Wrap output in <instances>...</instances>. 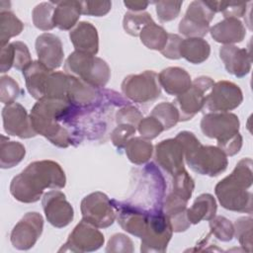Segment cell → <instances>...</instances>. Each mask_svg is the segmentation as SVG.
Segmentation results:
<instances>
[{
	"mask_svg": "<svg viewBox=\"0 0 253 253\" xmlns=\"http://www.w3.org/2000/svg\"><path fill=\"white\" fill-rule=\"evenodd\" d=\"M211 54L209 42L202 38L183 39L180 44V55L193 64L206 61Z\"/></svg>",
	"mask_w": 253,
	"mask_h": 253,
	"instance_id": "83f0119b",
	"label": "cell"
},
{
	"mask_svg": "<svg viewBox=\"0 0 253 253\" xmlns=\"http://www.w3.org/2000/svg\"><path fill=\"white\" fill-rule=\"evenodd\" d=\"M150 115L162 124L164 130L170 129L179 122V112L175 105L169 102H162L156 105Z\"/></svg>",
	"mask_w": 253,
	"mask_h": 253,
	"instance_id": "8d00e7d4",
	"label": "cell"
},
{
	"mask_svg": "<svg viewBox=\"0 0 253 253\" xmlns=\"http://www.w3.org/2000/svg\"><path fill=\"white\" fill-rule=\"evenodd\" d=\"M211 38L216 42L227 44L241 42L246 35V29L239 19L224 18L210 29Z\"/></svg>",
	"mask_w": 253,
	"mask_h": 253,
	"instance_id": "7402d4cb",
	"label": "cell"
},
{
	"mask_svg": "<svg viewBox=\"0 0 253 253\" xmlns=\"http://www.w3.org/2000/svg\"><path fill=\"white\" fill-rule=\"evenodd\" d=\"M75 109L67 102L42 98L38 100L31 111L32 126L38 134L44 136L53 145L66 148L72 143V137L62 122L68 119Z\"/></svg>",
	"mask_w": 253,
	"mask_h": 253,
	"instance_id": "7a4b0ae2",
	"label": "cell"
},
{
	"mask_svg": "<svg viewBox=\"0 0 253 253\" xmlns=\"http://www.w3.org/2000/svg\"><path fill=\"white\" fill-rule=\"evenodd\" d=\"M81 14L94 17H102L107 15L111 8V1H80Z\"/></svg>",
	"mask_w": 253,
	"mask_h": 253,
	"instance_id": "7dc6e473",
	"label": "cell"
},
{
	"mask_svg": "<svg viewBox=\"0 0 253 253\" xmlns=\"http://www.w3.org/2000/svg\"><path fill=\"white\" fill-rule=\"evenodd\" d=\"M176 138L184 147V158L196 173L215 177L224 172L228 165L227 156L217 146L203 145L191 131H180Z\"/></svg>",
	"mask_w": 253,
	"mask_h": 253,
	"instance_id": "277c9868",
	"label": "cell"
},
{
	"mask_svg": "<svg viewBox=\"0 0 253 253\" xmlns=\"http://www.w3.org/2000/svg\"><path fill=\"white\" fill-rule=\"evenodd\" d=\"M69 39L75 50L96 55L99 51L97 29L89 22H79L70 32Z\"/></svg>",
	"mask_w": 253,
	"mask_h": 253,
	"instance_id": "44dd1931",
	"label": "cell"
},
{
	"mask_svg": "<svg viewBox=\"0 0 253 253\" xmlns=\"http://www.w3.org/2000/svg\"><path fill=\"white\" fill-rule=\"evenodd\" d=\"M82 219L98 228L111 226L116 219V210L112 200L100 191L83 198L80 205Z\"/></svg>",
	"mask_w": 253,
	"mask_h": 253,
	"instance_id": "9c48e42d",
	"label": "cell"
},
{
	"mask_svg": "<svg viewBox=\"0 0 253 253\" xmlns=\"http://www.w3.org/2000/svg\"><path fill=\"white\" fill-rule=\"evenodd\" d=\"M195 189V182L186 169L172 176L171 194L188 202Z\"/></svg>",
	"mask_w": 253,
	"mask_h": 253,
	"instance_id": "e575fe53",
	"label": "cell"
},
{
	"mask_svg": "<svg viewBox=\"0 0 253 253\" xmlns=\"http://www.w3.org/2000/svg\"><path fill=\"white\" fill-rule=\"evenodd\" d=\"M137 130L141 137L147 140H152L164 130V127L156 118L149 115L141 119L137 126Z\"/></svg>",
	"mask_w": 253,
	"mask_h": 253,
	"instance_id": "7bdbcfd3",
	"label": "cell"
},
{
	"mask_svg": "<svg viewBox=\"0 0 253 253\" xmlns=\"http://www.w3.org/2000/svg\"><path fill=\"white\" fill-rule=\"evenodd\" d=\"M157 18L161 23H166L175 20L181 11L182 1H156L153 2Z\"/></svg>",
	"mask_w": 253,
	"mask_h": 253,
	"instance_id": "60d3db41",
	"label": "cell"
},
{
	"mask_svg": "<svg viewBox=\"0 0 253 253\" xmlns=\"http://www.w3.org/2000/svg\"><path fill=\"white\" fill-rule=\"evenodd\" d=\"M172 234L173 229L171 223L164 211L149 212L147 228L141 237L140 252H165Z\"/></svg>",
	"mask_w": 253,
	"mask_h": 253,
	"instance_id": "30bf717a",
	"label": "cell"
},
{
	"mask_svg": "<svg viewBox=\"0 0 253 253\" xmlns=\"http://www.w3.org/2000/svg\"><path fill=\"white\" fill-rule=\"evenodd\" d=\"M42 205L44 215L52 226L62 228L73 220V208L62 192L52 190L43 194Z\"/></svg>",
	"mask_w": 253,
	"mask_h": 253,
	"instance_id": "9a60e30c",
	"label": "cell"
},
{
	"mask_svg": "<svg viewBox=\"0 0 253 253\" xmlns=\"http://www.w3.org/2000/svg\"><path fill=\"white\" fill-rule=\"evenodd\" d=\"M152 23H154V21L147 12H126L124 16L123 27L126 34L132 37H139L141 30Z\"/></svg>",
	"mask_w": 253,
	"mask_h": 253,
	"instance_id": "d590c367",
	"label": "cell"
},
{
	"mask_svg": "<svg viewBox=\"0 0 253 253\" xmlns=\"http://www.w3.org/2000/svg\"><path fill=\"white\" fill-rule=\"evenodd\" d=\"M206 1H193L187 8L184 18L180 21L178 30L187 38H202L210 32V23L214 17Z\"/></svg>",
	"mask_w": 253,
	"mask_h": 253,
	"instance_id": "8fae6325",
	"label": "cell"
},
{
	"mask_svg": "<svg viewBox=\"0 0 253 253\" xmlns=\"http://www.w3.org/2000/svg\"><path fill=\"white\" fill-rule=\"evenodd\" d=\"M213 84L214 81L211 77L200 76L192 81V85L187 91L176 96L173 104L179 112V122L189 121L202 111Z\"/></svg>",
	"mask_w": 253,
	"mask_h": 253,
	"instance_id": "52a82bcc",
	"label": "cell"
},
{
	"mask_svg": "<svg viewBox=\"0 0 253 253\" xmlns=\"http://www.w3.org/2000/svg\"><path fill=\"white\" fill-rule=\"evenodd\" d=\"M64 71L96 89L105 87L111 77V69L104 59L77 50L66 58Z\"/></svg>",
	"mask_w": 253,
	"mask_h": 253,
	"instance_id": "8992f818",
	"label": "cell"
},
{
	"mask_svg": "<svg viewBox=\"0 0 253 253\" xmlns=\"http://www.w3.org/2000/svg\"><path fill=\"white\" fill-rule=\"evenodd\" d=\"M125 6L130 10V12H139L145 10L149 5L147 1H124Z\"/></svg>",
	"mask_w": 253,
	"mask_h": 253,
	"instance_id": "816d5d0a",
	"label": "cell"
},
{
	"mask_svg": "<svg viewBox=\"0 0 253 253\" xmlns=\"http://www.w3.org/2000/svg\"><path fill=\"white\" fill-rule=\"evenodd\" d=\"M51 71L39 60L33 61L23 70L27 90L34 99L41 100L44 97L45 83Z\"/></svg>",
	"mask_w": 253,
	"mask_h": 253,
	"instance_id": "cb8c5ba5",
	"label": "cell"
},
{
	"mask_svg": "<svg viewBox=\"0 0 253 253\" xmlns=\"http://www.w3.org/2000/svg\"><path fill=\"white\" fill-rule=\"evenodd\" d=\"M14 50H15V57H14V65L13 67L16 70L23 71L25 70L33 61L31 57L30 50L26 43L20 41L12 42Z\"/></svg>",
	"mask_w": 253,
	"mask_h": 253,
	"instance_id": "bcb514c9",
	"label": "cell"
},
{
	"mask_svg": "<svg viewBox=\"0 0 253 253\" xmlns=\"http://www.w3.org/2000/svg\"><path fill=\"white\" fill-rule=\"evenodd\" d=\"M217 205L212 195L205 193L198 196L190 209L187 216L191 224H198L202 220H210L216 214Z\"/></svg>",
	"mask_w": 253,
	"mask_h": 253,
	"instance_id": "4316f807",
	"label": "cell"
},
{
	"mask_svg": "<svg viewBox=\"0 0 253 253\" xmlns=\"http://www.w3.org/2000/svg\"><path fill=\"white\" fill-rule=\"evenodd\" d=\"M43 218L37 211L27 212L14 226L10 240L14 248L29 250L37 243L42 233Z\"/></svg>",
	"mask_w": 253,
	"mask_h": 253,
	"instance_id": "5bb4252c",
	"label": "cell"
},
{
	"mask_svg": "<svg viewBox=\"0 0 253 253\" xmlns=\"http://www.w3.org/2000/svg\"><path fill=\"white\" fill-rule=\"evenodd\" d=\"M128 160L136 165H142L149 161L153 154V145L150 140L143 137H131L125 146Z\"/></svg>",
	"mask_w": 253,
	"mask_h": 253,
	"instance_id": "f546056e",
	"label": "cell"
},
{
	"mask_svg": "<svg viewBox=\"0 0 253 253\" xmlns=\"http://www.w3.org/2000/svg\"><path fill=\"white\" fill-rule=\"evenodd\" d=\"M69 78L70 75L65 72L51 71L45 83L43 98L56 99L66 102Z\"/></svg>",
	"mask_w": 253,
	"mask_h": 253,
	"instance_id": "4dcf8cb0",
	"label": "cell"
},
{
	"mask_svg": "<svg viewBox=\"0 0 253 253\" xmlns=\"http://www.w3.org/2000/svg\"><path fill=\"white\" fill-rule=\"evenodd\" d=\"M154 159L158 166L171 176L185 169L184 147L176 137L158 142L154 149Z\"/></svg>",
	"mask_w": 253,
	"mask_h": 253,
	"instance_id": "ac0fdd59",
	"label": "cell"
},
{
	"mask_svg": "<svg viewBox=\"0 0 253 253\" xmlns=\"http://www.w3.org/2000/svg\"><path fill=\"white\" fill-rule=\"evenodd\" d=\"M21 93L19 84L8 75H3L0 78V100L3 104L14 103Z\"/></svg>",
	"mask_w": 253,
	"mask_h": 253,
	"instance_id": "b9f144b4",
	"label": "cell"
},
{
	"mask_svg": "<svg viewBox=\"0 0 253 253\" xmlns=\"http://www.w3.org/2000/svg\"><path fill=\"white\" fill-rule=\"evenodd\" d=\"M133 250L134 248L131 239L123 233L112 235L106 247V252L109 253H131Z\"/></svg>",
	"mask_w": 253,
	"mask_h": 253,
	"instance_id": "ee69618b",
	"label": "cell"
},
{
	"mask_svg": "<svg viewBox=\"0 0 253 253\" xmlns=\"http://www.w3.org/2000/svg\"><path fill=\"white\" fill-rule=\"evenodd\" d=\"M55 2H42L38 4L32 12V19L35 27L42 31H50L55 26L53 23V14Z\"/></svg>",
	"mask_w": 253,
	"mask_h": 253,
	"instance_id": "836d02e7",
	"label": "cell"
},
{
	"mask_svg": "<svg viewBox=\"0 0 253 253\" xmlns=\"http://www.w3.org/2000/svg\"><path fill=\"white\" fill-rule=\"evenodd\" d=\"M240 122L235 114L214 112L206 114L201 121L202 132L217 141V147L226 156L237 154L242 147V136L239 133Z\"/></svg>",
	"mask_w": 253,
	"mask_h": 253,
	"instance_id": "5b68a950",
	"label": "cell"
},
{
	"mask_svg": "<svg viewBox=\"0 0 253 253\" xmlns=\"http://www.w3.org/2000/svg\"><path fill=\"white\" fill-rule=\"evenodd\" d=\"M210 228L211 233L220 241H231L234 236L233 223L224 216L214 215L210 219Z\"/></svg>",
	"mask_w": 253,
	"mask_h": 253,
	"instance_id": "ab89813d",
	"label": "cell"
},
{
	"mask_svg": "<svg viewBox=\"0 0 253 253\" xmlns=\"http://www.w3.org/2000/svg\"><path fill=\"white\" fill-rule=\"evenodd\" d=\"M208 6L214 13L221 12L224 18L238 19L246 13L247 3L244 2H224V1H206Z\"/></svg>",
	"mask_w": 253,
	"mask_h": 253,
	"instance_id": "f35d334b",
	"label": "cell"
},
{
	"mask_svg": "<svg viewBox=\"0 0 253 253\" xmlns=\"http://www.w3.org/2000/svg\"><path fill=\"white\" fill-rule=\"evenodd\" d=\"M121 88L127 99L139 104L154 101L161 94L158 74L153 70L127 75L122 82Z\"/></svg>",
	"mask_w": 253,
	"mask_h": 253,
	"instance_id": "ba28073f",
	"label": "cell"
},
{
	"mask_svg": "<svg viewBox=\"0 0 253 253\" xmlns=\"http://www.w3.org/2000/svg\"><path fill=\"white\" fill-rule=\"evenodd\" d=\"M158 81L164 91L172 96H178L187 91L192 85L190 74L181 67L170 66L158 74Z\"/></svg>",
	"mask_w": 253,
	"mask_h": 253,
	"instance_id": "603a6c76",
	"label": "cell"
},
{
	"mask_svg": "<svg viewBox=\"0 0 253 253\" xmlns=\"http://www.w3.org/2000/svg\"><path fill=\"white\" fill-rule=\"evenodd\" d=\"M253 161L243 158L236 164L233 171L220 180L214 187L215 196L225 210L252 213V193L248 189L253 183Z\"/></svg>",
	"mask_w": 253,
	"mask_h": 253,
	"instance_id": "3957f363",
	"label": "cell"
},
{
	"mask_svg": "<svg viewBox=\"0 0 253 253\" xmlns=\"http://www.w3.org/2000/svg\"><path fill=\"white\" fill-rule=\"evenodd\" d=\"M36 51L44 66L50 70L59 68L63 62L64 51L60 39L50 33H43L36 40Z\"/></svg>",
	"mask_w": 253,
	"mask_h": 253,
	"instance_id": "d6986e66",
	"label": "cell"
},
{
	"mask_svg": "<svg viewBox=\"0 0 253 253\" xmlns=\"http://www.w3.org/2000/svg\"><path fill=\"white\" fill-rule=\"evenodd\" d=\"M112 204L116 210V218L121 227L131 235L141 238L147 228L149 212L116 200H112Z\"/></svg>",
	"mask_w": 253,
	"mask_h": 253,
	"instance_id": "e0dca14e",
	"label": "cell"
},
{
	"mask_svg": "<svg viewBox=\"0 0 253 253\" xmlns=\"http://www.w3.org/2000/svg\"><path fill=\"white\" fill-rule=\"evenodd\" d=\"M139 38L141 42L149 49L161 51L167 43L168 33L163 27L152 23L145 26L140 34Z\"/></svg>",
	"mask_w": 253,
	"mask_h": 253,
	"instance_id": "1f68e13d",
	"label": "cell"
},
{
	"mask_svg": "<svg viewBox=\"0 0 253 253\" xmlns=\"http://www.w3.org/2000/svg\"><path fill=\"white\" fill-rule=\"evenodd\" d=\"M81 15V2L76 0H65L55 2L53 23L56 28L63 31L73 29L78 23Z\"/></svg>",
	"mask_w": 253,
	"mask_h": 253,
	"instance_id": "484cf974",
	"label": "cell"
},
{
	"mask_svg": "<svg viewBox=\"0 0 253 253\" xmlns=\"http://www.w3.org/2000/svg\"><path fill=\"white\" fill-rule=\"evenodd\" d=\"M234 236L240 245L247 252L252 251V229L253 219L251 216H241L237 218L233 224Z\"/></svg>",
	"mask_w": 253,
	"mask_h": 253,
	"instance_id": "74e56055",
	"label": "cell"
},
{
	"mask_svg": "<svg viewBox=\"0 0 253 253\" xmlns=\"http://www.w3.org/2000/svg\"><path fill=\"white\" fill-rule=\"evenodd\" d=\"M243 101V94L238 85L221 80L213 84L207 96L205 106L211 113L228 112L236 109Z\"/></svg>",
	"mask_w": 253,
	"mask_h": 253,
	"instance_id": "4fadbf2b",
	"label": "cell"
},
{
	"mask_svg": "<svg viewBox=\"0 0 253 253\" xmlns=\"http://www.w3.org/2000/svg\"><path fill=\"white\" fill-rule=\"evenodd\" d=\"M219 57L226 71L238 78L246 76L251 70V52L246 48H240L234 44L223 45L219 48Z\"/></svg>",
	"mask_w": 253,
	"mask_h": 253,
	"instance_id": "ffe728a7",
	"label": "cell"
},
{
	"mask_svg": "<svg viewBox=\"0 0 253 253\" xmlns=\"http://www.w3.org/2000/svg\"><path fill=\"white\" fill-rule=\"evenodd\" d=\"M15 50L12 42H8L1 46L0 54V72L5 73L14 65Z\"/></svg>",
	"mask_w": 253,
	"mask_h": 253,
	"instance_id": "f907efd6",
	"label": "cell"
},
{
	"mask_svg": "<svg viewBox=\"0 0 253 253\" xmlns=\"http://www.w3.org/2000/svg\"><path fill=\"white\" fill-rule=\"evenodd\" d=\"M3 128L5 132L20 138H31L38 133L35 131L30 115L20 103L7 104L2 110Z\"/></svg>",
	"mask_w": 253,
	"mask_h": 253,
	"instance_id": "2e32d148",
	"label": "cell"
},
{
	"mask_svg": "<svg viewBox=\"0 0 253 253\" xmlns=\"http://www.w3.org/2000/svg\"><path fill=\"white\" fill-rule=\"evenodd\" d=\"M182 38L176 34H168V41L164 48L160 51L163 56L169 59H180V44Z\"/></svg>",
	"mask_w": 253,
	"mask_h": 253,
	"instance_id": "681fc988",
	"label": "cell"
},
{
	"mask_svg": "<svg viewBox=\"0 0 253 253\" xmlns=\"http://www.w3.org/2000/svg\"><path fill=\"white\" fill-rule=\"evenodd\" d=\"M105 238L98 227L82 219L73 228L59 252H92L101 248Z\"/></svg>",
	"mask_w": 253,
	"mask_h": 253,
	"instance_id": "7c38bea8",
	"label": "cell"
},
{
	"mask_svg": "<svg viewBox=\"0 0 253 253\" xmlns=\"http://www.w3.org/2000/svg\"><path fill=\"white\" fill-rule=\"evenodd\" d=\"M136 131V126L129 124H119L111 133L113 144L121 149L124 148L126 142L133 136Z\"/></svg>",
	"mask_w": 253,
	"mask_h": 253,
	"instance_id": "f6af8a7d",
	"label": "cell"
},
{
	"mask_svg": "<svg viewBox=\"0 0 253 253\" xmlns=\"http://www.w3.org/2000/svg\"><path fill=\"white\" fill-rule=\"evenodd\" d=\"M141 113L132 106H126L116 113V122L117 124H129L137 127L139 122L142 119Z\"/></svg>",
	"mask_w": 253,
	"mask_h": 253,
	"instance_id": "c3c4849f",
	"label": "cell"
},
{
	"mask_svg": "<svg viewBox=\"0 0 253 253\" xmlns=\"http://www.w3.org/2000/svg\"><path fill=\"white\" fill-rule=\"evenodd\" d=\"M24 29L22 21L11 11L0 12V44L5 45L11 38L19 36Z\"/></svg>",
	"mask_w": 253,
	"mask_h": 253,
	"instance_id": "d6a6232c",
	"label": "cell"
},
{
	"mask_svg": "<svg viewBox=\"0 0 253 253\" xmlns=\"http://www.w3.org/2000/svg\"><path fill=\"white\" fill-rule=\"evenodd\" d=\"M187 203L171 193L165 199L164 213L171 223L173 232L186 231L191 225L187 216Z\"/></svg>",
	"mask_w": 253,
	"mask_h": 253,
	"instance_id": "d4e9b609",
	"label": "cell"
},
{
	"mask_svg": "<svg viewBox=\"0 0 253 253\" xmlns=\"http://www.w3.org/2000/svg\"><path fill=\"white\" fill-rule=\"evenodd\" d=\"M26 155L25 146L18 141H11L5 135H1L0 141V167L2 169L13 168L18 165Z\"/></svg>",
	"mask_w": 253,
	"mask_h": 253,
	"instance_id": "f1b7e54d",
	"label": "cell"
},
{
	"mask_svg": "<svg viewBox=\"0 0 253 253\" xmlns=\"http://www.w3.org/2000/svg\"><path fill=\"white\" fill-rule=\"evenodd\" d=\"M66 177L61 166L52 160H39L30 163L16 175L10 184V193L15 200L32 204L38 202L44 189L64 188Z\"/></svg>",
	"mask_w": 253,
	"mask_h": 253,
	"instance_id": "6da1fadb",
	"label": "cell"
}]
</instances>
